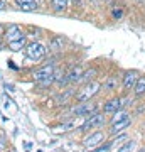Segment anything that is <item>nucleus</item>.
<instances>
[{"label": "nucleus", "instance_id": "nucleus-1", "mask_svg": "<svg viewBox=\"0 0 145 152\" xmlns=\"http://www.w3.org/2000/svg\"><path fill=\"white\" fill-rule=\"evenodd\" d=\"M103 88V83L100 81H90L81 85V88L78 90V93L74 95V103H85V102H91L93 98L96 96L100 90Z\"/></svg>", "mask_w": 145, "mask_h": 152}, {"label": "nucleus", "instance_id": "nucleus-2", "mask_svg": "<svg viewBox=\"0 0 145 152\" xmlns=\"http://www.w3.org/2000/svg\"><path fill=\"white\" fill-rule=\"evenodd\" d=\"M105 124H106V115L103 113V112H96V113H93V115H90V117H86L85 122L81 124L79 130L83 132V134H88V132H91V130L101 129Z\"/></svg>", "mask_w": 145, "mask_h": 152}, {"label": "nucleus", "instance_id": "nucleus-3", "mask_svg": "<svg viewBox=\"0 0 145 152\" xmlns=\"http://www.w3.org/2000/svg\"><path fill=\"white\" fill-rule=\"evenodd\" d=\"M71 117H83V118H86V117H90V115L96 113L98 112V105L93 103V102H85V103H74L73 107H71Z\"/></svg>", "mask_w": 145, "mask_h": 152}, {"label": "nucleus", "instance_id": "nucleus-4", "mask_svg": "<svg viewBox=\"0 0 145 152\" xmlns=\"http://www.w3.org/2000/svg\"><path fill=\"white\" fill-rule=\"evenodd\" d=\"M46 54H47V49H46V46L41 42H29L26 46V56L29 58L31 61H34V63H37V61H42L44 58H46Z\"/></svg>", "mask_w": 145, "mask_h": 152}, {"label": "nucleus", "instance_id": "nucleus-5", "mask_svg": "<svg viewBox=\"0 0 145 152\" xmlns=\"http://www.w3.org/2000/svg\"><path fill=\"white\" fill-rule=\"evenodd\" d=\"M105 139H106V135H105V132H103V130L90 132V134L83 139V145H85L88 151H90V149H96L100 144L105 142Z\"/></svg>", "mask_w": 145, "mask_h": 152}, {"label": "nucleus", "instance_id": "nucleus-6", "mask_svg": "<svg viewBox=\"0 0 145 152\" xmlns=\"http://www.w3.org/2000/svg\"><path fill=\"white\" fill-rule=\"evenodd\" d=\"M54 69H56V64L54 63H49V64H44L42 68H39L37 71L32 73V78L36 83H41V81H46L49 78H54Z\"/></svg>", "mask_w": 145, "mask_h": 152}, {"label": "nucleus", "instance_id": "nucleus-7", "mask_svg": "<svg viewBox=\"0 0 145 152\" xmlns=\"http://www.w3.org/2000/svg\"><path fill=\"white\" fill-rule=\"evenodd\" d=\"M74 95H76V90L66 88V90H63L58 96L54 98V102H56L58 107H68V105H71L74 102Z\"/></svg>", "mask_w": 145, "mask_h": 152}, {"label": "nucleus", "instance_id": "nucleus-8", "mask_svg": "<svg viewBox=\"0 0 145 152\" xmlns=\"http://www.w3.org/2000/svg\"><path fill=\"white\" fill-rule=\"evenodd\" d=\"M137 80H138V71H135V69L127 71V73L122 76V86H123V91L128 93L130 90H133Z\"/></svg>", "mask_w": 145, "mask_h": 152}, {"label": "nucleus", "instance_id": "nucleus-9", "mask_svg": "<svg viewBox=\"0 0 145 152\" xmlns=\"http://www.w3.org/2000/svg\"><path fill=\"white\" fill-rule=\"evenodd\" d=\"M4 37H5L7 42H14V41H19V39L26 37V34L22 32V29L19 27L17 24H10V26L5 29V32H4Z\"/></svg>", "mask_w": 145, "mask_h": 152}, {"label": "nucleus", "instance_id": "nucleus-10", "mask_svg": "<svg viewBox=\"0 0 145 152\" xmlns=\"http://www.w3.org/2000/svg\"><path fill=\"white\" fill-rule=\"evenodd\" d=\"M120 108H122V98L113 96V98H110L108 102H105V103H103L101 112L105 115H113L115 112H118Z\"/></svg>", "mask_w": 145, "mask_h": 152}, {"label": "nucleus", "instance_id": "nucleus-11", "mask_svg": "<svg viewBox=\"0 0 145 152\" xmlns=\"http://www.w3.org/2000/svg\"><path fill=\"white\" fill-rule=\"evenodd\" d=\"M130 125H132V118L128 117V118L120 120V122H117V124H111V125H110V130H108V134H110V135H120L125 129H128Z\"/></svg>", "mask_w": 145, "mask_h": 152}, {"label": "nucleus", "instance_id": "nucleus-12", "mask_svg": "<svg viewBox=\"0 0 145 152\" xmlns=\"http://www.w3.org/2000/svg\"><path fill=\"white\" fill-rule=\"evenodd\" d=\"M15 5L24 12H34L39 9V0H15Z\"/></svg>", "mask_w": 145, "mask_h": 152}, {"label": "nucleus", "instance_id": "nucleus-13", "mask_svg": "<svg viewBox=\"0 0 145 152\" xmlns=\"http://www.w3.org/2000/svg\"><path fill=\"white\" fill-rule=\"evenodd\" d=\"M83 71H85V69H83L79 64H78V66H73V69L66 73L68 83H69V85H78V81H79L81 75H83Z\"/></svg>", "mask_w": 145, "mask_h": 152}, {"label": "nucleus", "instance_id": "nucleus-14", "mask_svg": "<svg viewBox=\"0 0 145 152\" xmlns=\"http://www.w3.org/2000/svg\"><path fill=\"white\" fill-rule=\"evenodd\" d=\"M96 75H98V69H96V68H90V69L83 71V75H81V78H79V81H78V85H85V83L93 81Z\"/></svg>", "mask_w": 145, "mask_h": 152}, {"label": "nucleus", "instance_id": "nucleus-15", "mask_svg": "<svg viewBox=\"0 0 145 152\" xmlns=\"http://www.w3.org/2000/svg\"><path fill=\"white\" fill-rule=\"evenodd\" d=\"M63 48H64V39H63V36H54L51 39V42H49V51L58 53V51H63Z\"/></svg>", "mask_w": 145, "mask_h": 152}, {"label": "nucleus", "instance_id": "nucleus-16", "mask_svg": "<svg viewBox=\"0 0 145 152\" xmlns=\"http://www.w3.org/2000/svg\"><path fill=\"white\" fill-rule=\"evenodd\" d=\"M51 7L54 12H64L69 7V0H51Z\"/></svg>", "mask_w": 145, "mask_h": 152}, {"label": "nucleus", "instance_id": "nucleus-17", "mask_svg": "<svg viewBox=\"0 0 145 152\" xmlns=\"http://www.w3.org/2000/svg\"><path fill=\"white\" fill-rule=\"evenodd\" d=\"M133 93H135V96H144L145 95V76H138V80L135 83Z\"/></svg>", "mask_w": 145, "mask_h": 152}, {"label": "nucleus", "instance_id": "nucleus-18", "mask_svg": "<svg viewBox=\"0 0 145 152\" xmlns=\"http://www.w3.org/2000/svg\"><path fill=\"white\" fill-rule=\"evenodd\" d=\"M117 86H118V78H117V76H108L106 81L103 83V88H105L106 91H115Z\"/></svg>", "mask_w": 145, "mask_h": 152}, {"label": "nucleus", "instance_id": "nucleus-19", "mask_svg": "<svg viewBox=\"0 0 145 152\" xmlns=\"http://www.w3.org/2000/svg\"><path fill=\"white\" fill-rule=\"evenodd\" d=\"M128 117H130V113L127 112V110L120 108L118 112H115V113H113V117L110 118V125H111V124H117V122H120V120H125V118H128Z\"/></svg>", "mask_w": 145, "mask_h": 152}, {"label": "nucleus", "instance_id": "nucleus-20", "mask_svg": "<svg viewBox=\"0 0 145 152\" xmlns=\"http://www.w3.org/2000/svg\"><path fill=\"white\" fill-rule=\"evenodd\" d=\"M27 46V39L22 37L19 41H14V42H9V49L10 51H20V49H26Z\"/></svg>", "mask_w": 145, "mask_h": 152}, {"label": "nucleus", "instance_id": "nucleus-21", "mask_svg": "<svg viewBox=\"0 0 145 152\" xmlns=\"http://www.w3.org/2000/svg\"><path fill=\"white\" fill-rule=\"evenodd\" d=\"M135 151V140H127L117 149L115 152H133Z\"/></svg>", "mask_w": 145, "mask_h": 152}, {"label": "nucleus", "instance_id": "nucleus-22", "mask_svg": "<svg viewBox=\"0 0 145 152\" xmlns=\"http://www.w3.org/2000/svg\"><path fill=\"white\" fill-rule=\"evenodd\" d=\"M113 17H115V19H122V17H123V10H122L120 7H115V9H113Z\"/></svg>", "mask_w": 145, "mask_h": 152}, {"label": "nucleus", "instance_id": "nucleus-23", "mask_svg": "<svg viewBox=\"0 0 145 152\" xmlns=\"http://www.w3.org/2000/svg\"><path fill=\"white\" fill-rule=\"evenodd\" d=\"M0 10H7V2L5 0H0Z\"/></svg>", "mask_w": 145, "mask_h": 152}, {"label": "nucleus", "instance_id": "nucleus-24", "mask_svg": "<svg viewBox=\"0 0 145 152\" xmlns=\"http://www.w3.org/2000/svg\"><path fill=\"white\" fill-rule=\"evenodd\" d=\"M2 42H4V34H2V27H0V46H2Z\"/></svg>", "mask_w": 145, "mask_h": 152}, {"label": "nucleus", "instance_id": "nucleus-25", "mask_svg": "<svg viewBox=\"0 0 145 152\" xmlns=\"http://www.w3.org/2000/svg\"><path fill=\"white\" fill-rule=\"evenodd\" d=\"M138 152H145V147H144V149H140V151Z\"/></svg>", "mask_w": 145, "mask_h": 152}, {"label": "nucleus", "instance_id": "nucleus-26", "mask_svg": "<svg viewBox=\"0 0 145 152\" xmlns=\"http://www.w3.org/2000/svg\"><path fill=\"white\" fill-rule=\"evenodd\" d=\"M74 2H78V4H81V0H74Z\"/></svg>", "mask_w": 145, "mask_h": 152}, {"label": "nucleus", "instance_id": "nucleus-27", "mask_svg": "<svg viewBox=\"0 0 145 152\" xmlns=\"http://www.w3.org/2000/svg\"><path fill=\"white\" fill-rule=\"evenodd\" d=\"M103 2H106V0H103Z\"/></svg>", "mask_w": 145, "mask_h": 152}]
</instances>
